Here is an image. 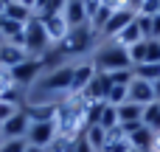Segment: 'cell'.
<instances>
[{"label": "cell", "instance_id": "cell-1", "mask_svg": "<svg viewBox=\"0 0 160 152\" xmlns=\"http://www.w3.org/2000/svg\"><path fill=\"white\" fill-rule=\"evenodd\" d=\"M93 68L98 71V73H115V71H127V68H132V59H129V51L124 48V45H118V42H107V45H101L98 51H96V56H93Z\"/></svg>", "mask_w": 160, "mask_h": 152}, {"label": "cell", "instance_id": "cell-2", "mask_svg": "<svg viewBox=\"0 0 160 152\" xmlns=\"http://www.w3.org/2000/svg\"><path fill=\"white\" fill-rule=\"evenodd\" d=\"M22 48H25V54H28L31 59H39V56L51 48V39H48V31H45L42 20L31 17V20L25 23V39H22Z\"/></svg>", "mask_w": 160, "mask_h": 152}, {"label": "cell", "instance_id": "cell-3", "mask_svg": "<svg viewBox=\"0 0 160 152\" xmlns=\"http://www.w3.org/2000/svg\"><path fill=\"white\" fill-rule=\"evenodd\" d=\"M93 42H96L93 28H90V25H79V28H70V31H68V37H65L56 48H59L65 56H76V54L90 51V48H93Z\"/></svg>", "mask_w": 160, "mask_h": 152}, {"label": "cell", "instance_id": "cell-4", "mask_svg": "<svg viewBox=\"0 0 160 152\" xmlns=\"http://www.w3.org/2000/svg\"><path fill=\"white\" fill-rule=\"evenodd\" d=\"M39 90L42 93H70V85H73V65H62L56 71H51L48 76H42L39 82Z\"/></svg>", "mask_w": 160, "mask_h": 152}, {"label": "cell", "instance_id": "cell-5", "mask_svg": "<svg viewBox=\"0 0 160 152\" xmlns=\"http://www.w3.org/2000/svg\"><path fill=\"white\" fill-rule=\"evenodd\" d=\"M8 76H11V85H17V87L25 90V87H31V85L39 82V76H42V62H39V59H25V62H20L17 68H11Z\"/></svg>", "mask_w": 160, "mask_h": 152}, {"label": "cell", "instance_id": "cell-6", "mask_svg": "<svg viewBox=\"0 0 160 152\" xmlns=\"http://www.w3.org/2000/svg\"><path fill=\"white\" fill-rule=\"evenodd\" d=\"M25 141L31 147H39V149H48L53 141H56V121H31L28 127V135Z\"/></svg>", "mask_w": 160, "mask_h": 152}, {"label": "cell", "instance_id": "cell-7", "mask_svg": "<svg viewBox=\"0 0 160 152\" xmlns=\"http://www.w3.org/2000/svg\"><path fill=\"white\" fill-rule=\"evenodd\" d=\"M138 14L132 11V8H115L112 14H110V20H107V25H104V31H101V37L104 39H115L132 20H135Z\"/></svg>", "mask_w": 160, "mask_h": 152}, {"label": "cell", "instance_id": "cell-8", "mask_svg": "<svg viewBox=\"0 0 160 152\" xmlns=\"http://www.w3.org/2000/svg\"><path fill=\"white\" fill-rule=\"evenodd\" d=\"M28 127H31V118L25 116V110H20L8 121L0 124V135H3V141H8V138H25L28 135Z\"/></svg>", "mask_w": 160, "mask_h": 152}, {"label": "cell", "instance_id": "cell-9", "mask_svg": "<svg viewBox=\"0 0 160 152\" xmlns=\"http://www.w3.org/2000/svg\"><path fill=\"white\" fill-rule=\"evenodd\" d=\"M110 87H112L110 76L96 71V76H93V79H90V85L84 87L82 99H84V102H107V96H110Z\"/></svg>", "mask_w": 160, "mask_h": 152}, {"label": "cell", "instance_id": "cell-10", "mask_svg": "<svg viewBox=\"0 0 160 152\" xmlns=\"http://www.w3.org/2000/svg\"><path fill=\"white\" fill-rule=\"evenodd\" d=\"M93 76H96L93 62H79V65H73V85H70V93H68V96H82Z\"/></svg>", "mask_w": 160, "mask_h": 152}, {"label": "cell", "instance_id": "cell-11", "mask_svg": "<svg viewBox=\"0 0 160 152\" xmlns=\"http://www.w3.org/2000/svg\"><path fill=\"white\" fill-rule=\"evenodd\" d=\"M127 102H135V104H141V107H146V104H152V102H158V96H155V87H152V82H143V79H132V85H129V99Z\"/></svg>", "mask_w": 160, "mask_h": 152}, {"label": "cell", "instance_id": "cell-12", "mask_svg": "<svg viewBox=\"0 0 160 152\" xmlns=\"http://www.w3.org/2000/svg\"><path fill=\"white\" fill-rule=\"evenodd\" d=\"M56 107H59V102H28L22 110H25V116L31 121H53Z\"/></svg>", "mask_w": 160, "mask_h": 152}, {"label": "cell", "instance_id": "cell-13", "mask_svg": "<svg viewBox=\"0 0 160 152\" xmlns=\"http://www.w3.org/2000/svg\"><path fill=\"white\" fill-rule=\"evenodd\" d=\"M42 25H45V31H48V39H51V45H59V42L68 37V31H70V25H68L65 14L45 17V20H42Z\"/></svg>", "mask_w": 160, "mask_h": 152}, {"label": "cell", "instance_id": "cell-14", "mask_svg": "<svg viewBox=\"0 0 160 152\" xmlns=\"http://www.w3.org/2000/svg\"><path fill=\"white\" fill-rule=\"evenodd\" d=\"M25 59H31V56L25 54V48L11 45V42H0V68L11 71V68H17V65L25 62Z\"/></svg>", "mask_w": 160, "mask_h": 152}, {"label": "cell", "instance_id": "cell-15", "mask_svg": "<svg viewBox=\"0 0 160 152\" xmlns=\"http://www.w3.org/2000/svg\"><path fill=\"white\" fill-rule=\"evenodd\" d=\"M62 14H65V20H68V25H70V28H79V25H87V23H90L82 0H68V6H65V11H62Z\"/></svg>", "mask_w": 160, "mask_h": 152}, {"label": "cell", "instance_id": "cell-16", "mask_svg": "<svg viewBox=\"0 0 160 152\" xmlns=\"http://www.w3.org/2000/svg\"><path fill=\"white\" fill-rule=\"evenodd\" d=\"M143 39H146V34L141 31V23H138V17H135V20H132V23H129L112 42H118V45H124V48H132L135 42H143Z\"/></svg>", "mask_w": 160, "mask_h": 152}, {"label": "cell", "instance_id": "cell-17", "mask_svg": "<svg viewBox=\"0 0 160 152\" xmlns=\"http://www.w3.org/2000/svg\"><path fill=\"white\" fill-rule=\"evenodd\" d=\"M138 121H143V107H141V104H135V102L118 104V124H121V127L138 124Z\"/></svg>", "mask_w": 160, "mask_h": 152}, {"label": "cell", "instance_id": "cell-18", "mask_svg": "<svg viewBox=\"0 0 160 152\" xmlns=\"http://www.w3.org/2000/svg\"><path fill=\"white\" fill-rule=\"evenodd\" d=\"M127 138H129V144H132L135 149H141V152H149L158 135H155V133H152L149 127H143V124H141V127H138V130H132V133H129Z\"/></svg>", "mask_w": 160, "mask_h": 152}, {"label": "cell", "instance_id": "cell-19", "mask_svg": "<svg viewBox=\"0 0 160 152\" xmlns=\"http://www.w3.org/2000/svg\"><path fill=\"white\" fill-rule=\"evenodd\" d=\"M3 14H6V20H14V23H22V25L34 17V11H31V8H25V6H22V3H17V0L6 3V11H3Z\"/></svg>", "mask_w": 160, "mask_h": 152}, {"label": "cell", "instance_id": "cell-20", "mask_svg": "<svg viewBox=\"0 0 160 152\" xmlns=\"http://www.w3.org/2000/svg\"><path fill=\"white\" fill-rule=\"evenodd\" d=\"M84 138L90 141V147H93L96 152H101L104 147H107V130L98 127V124H90V127L84 130Z\"/></svg>", "mask_w": 160, "mask_h": 152}, {"label": "cell", "instance_id": "cell-21", "mask_svg": "<svg viewBox=\"0 0 160 152\" xmlns=\"http://www.w3.org/2000/svg\"><path fill=\"white\" fill-rule=\"evenodd\" d=\"M143 127H149L155 135H160V102H152L143 107Z\"/></svg>", "mask_w": 160, "mask_h": 152}, {"label": "cell", "instance_id": "cell-22", "mask_svg": "<svg viewBox=\"0 0 160 152\" xmlns=\"http://www.w3.org/2000/svg\"><path fill=\"white\" fill-rule=\"evenodd\" d=\"M132 71H135V76L143 79V82H158L160 79V65H155V62H143V65H138V68H132Z\"/></svg>", "mask_w": 160, "mask_h": 152}, {"label": "cell", "instance_id": "cell-23", "mask_svg": "<svg viewBox=\"0 0 160 152\" xmlns=\"http://www.w3.org/2000/svg\"><path fill=\"white\" fill-rule=\"evenodd\" d=\"M98 127H104L107 133L115 130V127H121V124H118V107L104 104V113H101V118H98Z\"/></svg>", "mask_w": 160, "mask_h": 152}, {"label": "cell", "instance_id": "cell-24", "mask_svg": "<svg viewBox=\"0 0 160 152\" xmlns=\"http://www.w3.org/2000/svg\"><path fill=\"white\" fill-rule=\"evenodd\" d=\"M127 99H129V87H124V85H112V87H110V96H107V104L118 107V104H124Z\"/></svg>", "mask_w": 160, "mask_h": 152}, {"label": "cell", "instance_id": "cell-25", "mask_svg": "<svg viewBox=\"0 0 160 152\" xmlns=\"http://www.w3.org/2000/svg\"><path fill=\"white\" fill-rule=\"evenodd\" d=\"M129 51V59H132V68H138V65H143L146 62V39L143 42H135L132 48H127Z\"/></svg>", "mask_w": 160, "mask_h": 152}, {"label": "cell", "instance_id": "cell-26", "mask_svg": "<svg viewBox=\"0 0 160 152\" xmlns=\"http://www.w3.org/2000/svg\"><path fill=\"white\" fill-rule=\"evenodd\" d=\"M110 76V82L112 85H124V87H129L132 85V79H135V71L132 68H127V71H115V73H107Z\"/></svg>", "mask_w": 160, "mask_h": 152}, {"label": "cell", "instance_id": "cell-27", "mask_svg": "<svg viewBox=\"0 0 160 152\" xmlns=\"http://www.w3.org/2000/svg\"><path fill=\"white\" fill-rule=\"evenodd\" d=\"M132 149V144H129V138L124 135V138H107V147L101 152H129Z\"/></svg>", "mask_w": 160, "mask_h": 152}, {"label": "cell", "instance_id": "cell-28", "mask_svg": "<svg viewBox=\"0 0 160 152\" xmlns=\"http://www.w3.org/2000/svg\"><path fill=\"white\" fill-rule=\"evenodd\" d=\"M28 149V141L25 138H8L0 144V152H25Z\"/></svg>", "mask_w": 160, "mask_h": 152}, {"label": "cell", "instance_id": "cell-29", "mask_svg": "<svg viewBox=\"0 0 160 152\" xmlns=\"http://www.w3.org/2000/svg\"><path fill=\"white\" fill-rule=\"evenodd\" d=\"M146 62L160 65V39H146Z\"/></svg>", "mask_w": 160, "mask_h": 152}, {"label": "cell", "instance_id": "cell-30", "mask_svg": "<svg viewBox=\"0 0 160 152\" xmlns=\"http://www.w3.org/2000/svg\"><path fill=\"white\" fill-rule=\"evenodd\" d=\"M20 110H22V107H14V104H8V102H0V124L8 121V118H11L14 113H20Z\"/></svg>", "mask_w": 160, "mask_h": 152}, {"label": "cell", "instance_id": "cell-31", "mask_svg": "<svg viewBox=\"0 0 160 152\" xmlns=\"http://www.w3.org/2000/svg\"><path fill=\"white\" fill-rule=\"evenodd\" d=\"M73 152H96V149L90 147V141H87V138H84V133H82V135H76V138H73Z\"/></svg>", "mask_w": 160, "mask_h": 152}, {"label": "cell", "instance_id": "cell-32", "mask_svg": "<svg viewBox=\"0 0 160 152\" xmlns=\"http://www.w3.org/2000/svg\"><path fill=\"white\" fill-rule=\"evenodd\" d=\"M82 3H84V11H87V20L101 8V0H82Z\"/></svg>", "mask_w": 160, "mask_h": 152}, {"label": "cell", "instance_id": "cell-33", "mask_svg": "<svg viewBox=\"0 0 160 152\" xmlns=\"http://www.w3.org/2000/svg\"><path fill=\"white\" fill-rule=\"evenodd\" d=\"M149 39H160V11L152 17V34H149Z\"/></svg>", "mask_w": 160, "mask_h": 152}, {"label": "cell", "instance_id": "cell-34", "mask_svg": "<svg viewBox=\"0 0 160 152\" xmlns=\"http://www.w3.org/2000/svg\"><path fill=\"white\" fill-rule=\"evenodd\" d=\"M101 6H107V8H127V0H101Z\"/></svg>", "mask_w": 160, "mask_h": 152}, {"label": "cell", "instance_id": "cell-35", "mask_svg": "<svg viewBox=\"0 0 160 152\" xmlns=\"http://www.w3.org/2000/svg\"><path fill=\"white\" fill-rule=\"evenodd\" d=\"M17 3H22V6H25V8H31V11H34V6H37V0H17Z\"/></svg>", "mask_w": 160, "mask_h": 152}, {"label": "cell", "instance_id": "cell-36", "mask_svg": "<svg viewBox=\"0 0 160 152\" xmlns=\"http://www.w3.org/2000/svg\"><path fill=\"white\" fill-rule=\"evenodd\" d=\"M152 87H155V96H158V102H160V79H158V82H152Z\"/></svg>", "mask_w": 160, "mask_h": 152}, {"label": "cell", "instance_id": "cell-37", "mask_svg": "<svg viewBox=\"0 0 160 152\" xmlns=\"http://www.w3.org/2000/svg\"><path fill=\"white\" fill-rule=\"evenodd\" d=\"M25 152H48V149H39V147H31V144H28V149Z\"/></svg>", "mask_w": 160, "mask_h": 152}, {"label": "cell", "instance_id": "cell-38", "mask_svg": "<svg viewBox=\"0 0 160 152\" xmlns=\"http://www.w3.org/2000/svg\"><path fill=\"white\" fill-rule=\"evenodd\" d=\"M6 3H8V0H0V11H6Z\"/></svg>", "mask_w": 160, "mask_h": 152}, {"label": "cell", "instance_id": "cell-39", "mask_svg": "<svg viewBox=\"0 0 160 152\" xmlns=\"http://www.w3.org/2000/svg\"><path fill=\"white\" fill-rule=\"evenodd\" d=\"M129 152H141V149H135V147H132V149H129Z\"/></svg>", "mask_w": 160, "mask_h": 152}, {"label": "cell", "instance_id": "cell-40", "mask_svg": "<svg viewBox=\"0 0 160 152\" xmlns=\"http://www.w3.org/2000/svg\"><path fill=\"white\" fill-rule=\"evenodd\" d=\"M8 3H11V0H8Z\"/></svg>", "mask_w": 160, "mask_h": 152}, {"label": "cell", "instance_id": "cell-41", "mask_svg": "<svg viewBox=\"0 0 160 152\" xmlns=\"http://www.w3.org/2000/svg\"><path fill=\"white\" fill-rule=\"evenodd\" d=\"M0 138H3V135H0Z\"/></svg>", "mask_w": 160, "mask_h": 152}]
</instances>
